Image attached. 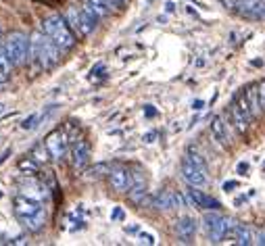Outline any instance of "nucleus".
<instances>
[{
    "label": "nucleus",
    "instance_id": "1a4fd4ad",
    "mask_svg": "<svg viewBox=\"0 0 265 246\" xmlns=\"http://www.w3.org/2000/svg\"><path fill=\"white\" fill-rule=\"evenodd\" d=\"M186 198H188V205H192V207H196V209L217 211L219 207H222V203H219V200H215L213 196H209V194H205V192H201V190H194V186H192V190H188Z\"/></svg>",
    "mask_w": 265,
    "mask_h": 246
},
{
    "label": "nucleus",
    "instance_id": "dca6fc26",
    "mask_svg": "<svg viewBox=\"0 0 265 246\" xmlns=\"http://www.w3.org/2000/svg\"><path fill=\"white\" fill-rule=\"evenodd\" d=\"M65 19H67V23L69 28L82 36V30H84V23H82V9L77 7H69L67 11H65Z\"/></svg>",
    "mask_w": 265,
    "mask_h": 246
},
{
    "label": "nucleus",
    "instance_id": "f3484780",
    "mask_svg": "<svg viewBox=\"0 0 265 246\" xmlns=\"http://www.w3.org/2000/svg\"><path fill=\"white\" fill-rule=\"evenodd\" d=\"M211 131H213V138L217 140V144H222V146H228L226 125H224V119H222V117H215V119L211 121Z\"/></svg>",
    "mask_w": 265,
    "mask_h": 246
},
{
    "label": "nucleus",
    "instance_id": "72a5a7b5",
    "mask_svg": "<svg viewBox=\"0 0 265 246\" xmlns=\"http://www.w3.org/2000/svg\"><path fill=\"white\" fill-rule=\"evenodd\" d=\"M236 186H238L236 182H226V184H224V190H226V192H232Z\"/></svg>",
    "mask_w": 265,
    "mask_h": 246
},
{
    "label": "nucleus",
    "instance_id": "7c9ffc66",
    "mask_svg": "<svg viewBox=\"0 0 265 246\" xmlns=\"http://www.w3.org/2000/svg\"><path fill=\"white\" fill-rule=\"evenodd\" d=\"M140 242H144V244H154V236H150V234H140Z\"/></svg>",
    "mask_w": 265,
    "mask_h": 246
},
{
    "label": "nucleus",
    "instance_id": "aec40b11",
    "mask_svg": "<svg viewBox=\"0 0 265 246\" xmlns=\"http://www.w3.org/2000/svg\"><path fill=\"white\" fill-rule=\"evenodd\" d=\"M30 156H34V159H36L40 165H44V163H48V159H50V152H48L46 144L40 142V144H36V146L30 150Z\"/></svg>",
    "mask_w": 265,
    "mask_h": 246
},
{
    "label": "nucleus",
    "instance_id": "2eb2a0df",
    "mask_svg": "<svg viewBox=\"0 0 265 246\" xmlns=\"http://www.w3.org/2000/svg\"><path fill=\"white\" fill-rule=\"evenodd\" d=\"M19 223L23 226L28 232H40L44 228V223H46V211H40V213H34V215H28V217H21Z\"/></svg>",
    "mask_w": 265,
    "mask_h": 246
},
{
    "label": "nucleus",
    "instance_id": "f8f14e48",
    "mask_svg": "<svg viewBox=\"0 0 265 246\" xmlns=\"http://www.w3.org/2000/svg\"><path fill=\"white\" fill-rule=\"evenodd\" d=\"M230 115H232V123H234V127H236V131L238 133H242V136H247L249 133V127H251V119L242 113L240 111V106L236 104V100L232 102V106H230Z\"/></svg>",
    "mask_w": 265,
    "mask_h": 246
},
{
    "label": "nucleus",
    "instance_id": "4468645a",
    "mask_svg": "<svg viewBox=\"0 0 265 246\" xmlns=\"http://www.w3.org/2000/svg\"><path fill=\"white\" fill-rule=\"evenodd\" d=\"M175 232H178V238L182 242H190L196 234V221L192 217H180L175 223Z\"/></svg>",
    "mask_w": 265,
    "mask_h": 246
},
{
    "label": "nucleus",
    "instance_id": "f03ea898",
    "mask_svg": "<svg viewBox=\"0 0 265 246\" xmlns=\"http://www.w3.org/2000/svg\"><path fill=\"white\" fill-rule=\"evenodd\" d=\"M42 30L44 34H48L57 44L61 50H71L75 46V36H73V30L69 28L67 19L61 17V15H50L42 21Z\"/></svg>",
    "mask_w": 265,
    "mask_h": 246
},
{
    "label": "nucleus",
    "instance_id": "20e7f679",
    "mask_svg": "<svg viewBox=\"0 0 265 246\" xmlns=\"http://www.w3.org/2000/svg\"><path fill=\"white\" fill-rule=\"evenodd\" d=\"M203 223H205V228L209 232V238L211 242H222L228 234H232L234 226L238 221L226 217V215H219V213H207L203 217Z\"/></svg>",
    "mask_w": 265,
    "mask_h": 246
},
{
    "label": "nucleus",
    "instance_id": "4be33fe9",
    "mask_svg": "<svg viewBox=\"0 0 265 246\" xmlns=\"http://www.w3.org/2000/svg\"><path fill=\"white\" fill-rule=\"evenodd\" d=\"M0 67H3V71H5L7 75H11V69L15 67L13 59L9 57V50H7V46H5V42H0Z\"/></svg>",
    "mask_w": 265,
    "mask_h": 246
},
{
    "label": "nucleus",
    "instance_id": "ddd939ff",
    "mask_svg": "<svg viewBox=\"0 0 265 246\" xmlns=\"http://www.w3.org/2000/svg\"><path fill=\"white\" fill-rule=\"evenodd\" d=\"M234 242L240 246H249L255 242V230L249 226V223H236L234 230H232Z\"/></svg>",
    "mask_w": 265,
    "mask_h": 246
},
{
    "label": "nucleus",
    "instance_id": "0eeeda50",
    "mask_svg": "<svg viewBox=\"0 0 265 246\" xmlns=\"http://www.w3.org/2000/svg\"><path fill=\"white\" fill-rule=\"evenodd\" d=\"M44 207L38 198H32V196H25V194H19L13 198V213L17 219L21 217H28V215H34V213H40Z\"/></svg>",
    "mask_w": 265,
    "mask_h": 246
},
{
    "label": "nucleus",
    "instance_id": "bb28decb",
    "mask_svg": "<svg viewBox=\"0 0 265 246\" xmlns=\"http://www.w3.org/2000/svg\"><path fill=\"white\" fill-rule=\"evenodd\" d=\"M257 88H259V102H261V111H265V79H263Z\"/></svg>",
    "mask_w": 265,
    "mask_h": 246
},
{
    "label": "nucleus",
    "instance_id": "473e14b6",
    "mask_svg": "<svg viewBox=\"0 0 265 246\" xmlns=\"http://www.w3.org/2000/svg\"><path fill=\"white\" fill-rule=\"evenodd\" d=\"M154 138H157V133L150 131V133H146V136H144V142H146V144H150V142H154Z\"/></svg>",
    "mask_w": 265,
    "mask_h": 246
},
{
    "label": "nucleus",
    "instance_id": "cd10ccee",
    "mask_svg": "<svg viewBox=\"0 0 265 246\" xmlns=\"http://www.w3.org/2000/svg\"><path fill=\"white\" fill-rule=\"evenodd\" d=\"M123 217H125L123 209H121V207H115V209H113V213H111V219H115V221H121Z\"/></svg>",
    "mask_w": 265,
    "mask_h": 246
},
{
    "label": "nucleus",
    "instance_id": "c756f323",
    "mask_svg": "<svg viewBox=\"0 0 265 246\" xmlns=\"http://www.w3.org/2000/svg\"><path fill=\"white\" fill-rule=\"evenodd\" d=\"M144 115H146V117H154V115H157V108H154L152 104H146V106H144Z\"/></svg>",
    "mask_w": 265,
    "mask_h": 246
},
{
    "label": "nucleus",
    "instance_id": "f704fd0d",
    "mask_svg": "<svg viewBox=\"0 0 265 246\" xmlns=\"http://www.w3.org/2000/svg\"><path fill=\"white\" fill-rule=\"evenodd\" d=\"M203 106H205V102H203V100H194V102H192V108H194V111H201Z\"/></svg>",
    "mask_w": 265,
    "mask_h": 246
},
{
    "label": "nucleus",
    "instance_id": "4c0bfd02",
    "mask_svg": "<svg viewBox=\"0 0 265 246\" xmlns=\"http://www.w3.org/2000/svg\"><path fill=\"white\" fill-rule=\"evenodd\" d=\"M5 111H7V104H5V102H0V117L5 115Z\"/></svg>",
    "mask_w": 265,
    "mask_h": 246
},
{
    "label": "nucleus",
    "instance_id": "a211bd4d",
    "mask_svg": "<svg viewBox=\"0 0 265 246\" xmlns=\"http://www.w3.org/2000/svg\"><path fill=\"white\" fill-rule=\"evenodd\" d=\"M261 5H263V0H236V3H234V11L238 15H242V17H247L255 9H259Z\"/></svg>",
    "mask_w": 265,
    "mask_h": 246
},
{
    "label": "nucleus",
    "instance_id": "412c9836",
    "mask_svg": "<svg viewBox=\"0 0 265 246\" xmlns=\"http://www.w3.org/2000/svg\"><path fill=\"white\" fill-rule=\"evenodd\" d=\"M247 100H249V104H251V108H253V113H255V117L259 115V111H261V102H259V88L257 86H249L247 88Z\"/></svg>",
    "mask_w": 265,
    "mask_h": 246
},
{
    "label": "nucleus",
    "instance_id": "7ed1b4c3",
    "mask_svg": "<svg viewBox=\"0 0 265 246\" xmlns=\"http://www.w3.org/2000/svg\"><path fill=\"white\" fill-rule=\"evenodd\" d=\"M5 46H7L9 57L13 59L15 67H23L32 57V38H28L21 32H11L5 40Z\"/></svg>",
    "mask_w": 265,
    "mask_h": 246
},
{
    "label": "nucleus",
    "instance_id": "e433bc0d",
    "mask_svg": "<svg viewBox=\"0 0 265 246\" xmlns=\"http://www.w3.org/2000/svg\"><path fill=\"white\" fill-rule=\"evenodd\" d=\"M165 11H167V13H173V11H175V5H173V3H167V5H165Z\"/></svg>",
    "mask_w": 265,
    "mask_h": 246
},
{
    "label": "nucleus",
    "instance_id": "f257e3e1",
    "mask_svg": "<svg viewBox=\"0 0 265 246\" xmlns=\"http://www.w3.org/2000/svg\"><path fill=\"white\" fill-rule=\"evenodd\" d=\"M32 57L34 61L42 67V69H52L61 61V48L59 44L48 36L44 34V30H36L32 36Z\"/></svg>",
    "mask_w": 265,
    "mask_h": 246
},
{
    "label": "nucleus",
    "instance_id": "9b49d317",
    "mask_svg": "<svg viewBox=\"0 0 265 246\" xmlns=\"http://www.w3.org/2000/svg\"><path fill=\"white\" fill-rule=\"evenodd\" d=\"M150 203L154 209L159 211H171V209H178V200H175V192H169V190H161L159 194H154L152 198H146L144 205Z\"/></svg>",
    "mask_w": 265,
    "mask_h": 246
},
{
    "label": "nucleus",
    "instance_id": "423d86ee",
    "mask_svg": "<svg viewBox=\"0 0 265 246\" xmlns=\"http://www.w3.org/2000/svg\"><path fill=\"white\" fill-rule=\"evenodd\" d=\"M182 175H184V180L194 186V188H201V186H207V167H201V165H196L194 161H190L188 156L184 159L182 163Z\"/></svg>",
    "mask_w": 265,
    "mask_h": 246
},
{
    "label": "nucleus",
    "instance_id": "c9c22d12",
    "mask_svg": "<svg viewBox=\"0 0 265 246\" xmlns=\"http://www.w3.org/2000/svg\"><path fill=\"white\" fill-rule=\"evenodd\" d=\"M7 79H9V75H7L5 71H3V67H0V86H3V84H5Z\"/></svg>",
    "mask_w": 265,
    "mask_h": 246
},
{
    "label": "nucleus",
    "instance_id": "b1692460",
    "mask_svg": "<svg viewBox=\"0 0 265 246\" xmlns=\"http://www.w3.org/2000/svg\"><path fill=\"white\" fill-rule=\"evenodd\" d=\"M88 5H90L100 17H107L109 11H111V5H109V0H88Z\"/></svg>",
    "mask_w": 265,
    "mask_h": 246
},
{
    "label": "nucleus",
    "instance_id": "393cba45",
    "mask_svg": "<svg viewBox=\"0 0 265 246\" xmlns=\"http://www.w3.org/2000/svg\"><path fill=\"white\" fill-rule=\"evenodd\" d=\"M109 171H111V167H109L107 163H98V165H94L90 171H88V177H90V180H92V177H100V175H109Z\"/></svg>",
    "mask_w": 265,
    "mask_h": 246
},
{
    "label": "nucleus",
    "instance_id": "6e6552de",
    "mask_svg": "<svg viewBox=\"0 0 265 246\" xmlns=\"http://www.w3.org/2000/svg\"><path fill=\"white\" fill-rule=\"evenodd\" d=\"M131 184H134V177L125 167H111L109 171V186L115 192H129Z\"/></svg>",
    "mask_w": 265,
    "mask_h": 246
},
{
    "label": "nucleus",
    "instance_id": "ea45409f",
    "mask_svg": "<svg viewBox=\"0 0 265 246\" xmlns=\"http://www.w3.org/2000/svg\"><path fill=\"white\" fill-rule=\"evenodd\" d=\"M0 38H3V32H0Z\"/></svg>",
    "mask_w": 265,
    "mask_h": 246
},
{
    "label": "nucleus",
    "instance_id": "5701e85b",
    "mask_svg": "<svg viewBox=\"0 0 265 246\" xmlns=\"http://www.w3.org/2000/svg\"><path fill=\"white\" fill-rule=\"evenodd\" d=\"M42 119H46V115H44V113H32L28 119H23L21 127L28 129V131H32V129H36V127L40 125V121H42Z\"/></svg>",
    "mask_w": 265,
    "mask_h": 246
},
{
    "label": "nucleus",
    "instance_id": "58836bf2",
    "mask_svg": "<svg viewBox=\"0 0 265 246\" xmlns=\"http://www.w3.org/2000/svg\"><path fill=\"white\" fill-rule=\"evenodd\" d=\"M5 198V188H3V184H0V200Z\"/></svg>",
    "mask_w": 265,
    "mask_h": 246
},
{
    "label": "nucleus",
    "instance_id": "6ab92c4d",
    "mask_svg": "<svg viewBox=\"0 0 265 246\" xmlns=\"http://www.w3.org/2000/svg\"><path fill=\"white\" fill-rule=\"evenodd\" d=\"M17 167H19L21 173H25V175H36L38 169H40V163L34 159V156H23V159L17 161Z\"/></svg>",
    "mask_w": 265,
    "mask_h": 246
},
{
    "label": "nucleus",
    "instance_id": "9d476101",
    "mask_svg": "<svg viewBox=\"0 0 265 246\" xmlns=\"http://www.w3.org/2000/svg\"><path fill=\"white\" fill-rule=\"evenodd\" d=\"M90 163V144L86 140H77L71 148V165L75 171H82Z\"/></svg>",
    "mask_w": 265,
    "mask_h": 246
},
{
    "label": "nucleus",
    "instance_id": "a878e982",
    "mask_svg": "<svg viewBox=\"0 0 265 246\" xmlns=\"http://www.w3.org/2000/svg\"><path fill=\"white\" fill-rule=\"evenodd\" d=\"M247 19H265V0H263V5L259 9H255L251 15H247Z\"/></svg>",
    "mask_w": 265,
    "mask_h": 246
},
{
    "label": "nucleus",
    "instance_id": "c85d7f7f",
    "mask_svg": "<svg viewBox=\"0 0 265 246\" xmlns=\"http://www.w3.org/2000/svg\"><path fill=\"white\" fill-rule=\"evenodd\" d=\"M255 244H261V246H265V230H259V232H255Z\"/></svg>",
    "mask_w": 265,
    "mask_h": 246
},
{
    "label": "nucleus",
    "instance_id": "2f4dec72",
    "mask_svg": "<svg viewBox=\"0 0 265 246\" xmlns=\"http://www.w3.org/2000/svg\"><path fill=\"white\" fill-rule=\"evenodd\" d=\"M247 171H249V163H245V161L238 163V173H240V175H249Z\"/></svg>",
    "mask_w": 265,
    "mask_h": 246
},
{
    "label": "nucleus",
    "instance_id": "39448f33",
    "mask_svg": "<svg viewBox=\"0 0 265 246\" xmlns=\"http://www.w3.org/2000/svg\"><path fill=\"white\" fill-rule=\"evenodd\" d=\"M44 144H46L48 152L55 161H63L65 156H67V144H69V138H67V133H65L63 129H55L50 131L46 140H44Z\"/></svg>",
    "mask_w": 265,
    "mask_h": 246
}]
</instances>
